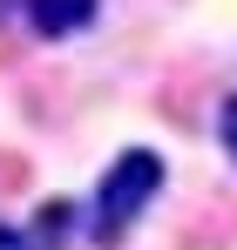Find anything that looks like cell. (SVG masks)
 <instances>
[{"label": "cell", "instance_id": "1", "mask_svg": "<svg viewBox=\"0 0 237 250\" xmlns=\"http://www.w3.org/2000/svg\"><path fill=\"white\" fill-rule=\"evenodd\" d=\"M156 189H163V156L156 149H122L116 163L102 169V189H95V237L116 244L122 230L149 209Z\"/></svg>", "mask_w": 237, "mask_h": 250}, {"label": "cell", "instance_id": "2", "mask_svg": "<svg viewBox=\"0 0 237 250\" xmlns=\"http://www.w3.org/2000/svg\"><path fill=\"white\" fill-rule=\"evenodd\" d=\"M21 7L41 41H68L81 27H95V14H102V0H21Z\"/></svg>", "mask_w": 237, "mask_h": 250}, {"label": "cell", "instance_id": "3", "mask_svg": "<svg viewBox=\"0 0 237 250\" xmlns=\"http://www.w3.org/2000/svg\"><path fill=\"white\" fill-rule=\"evenodd\" d=\"M217 135H224V149L237 156V95H224V108H217Z\"/></svg>", "mask_w": 237, "mask_h": 250}, {"label": "cell", "instance_id": "4", "mask_svg": "<svg viewBox=\"0 0 237 250\" xmlns=\"http://www.w3.org/2000/svg\"><path fill=\"white\" fill-rule=\"evenodd\" d=\"M0 250H27V237H21V230H7V223H0Z\"/></svg>", "mask_w": 237, "mask_h": 250}, {"label": "cell", "instance_id": "5", "mask_svg": "<svg viewBox=\"0 0 237 250\" xmlns=\"http://www.w3.org/2000/svg\"><path fill=\"white\" fill-rule=\"evenodd\" d=\"M7 7H14V0H0V14H7Z\"/></svg>", "mask_w": 237, "mask_h": 250}]
</instances>
